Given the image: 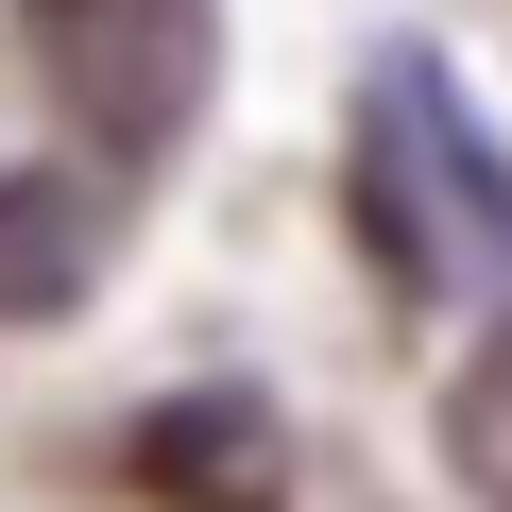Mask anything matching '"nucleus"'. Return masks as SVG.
I'll use <instances>...</instances> for the list:
<instances>
[{
  "instance_id": "f03ea898",
  "label": "nucleus",
  "mask_w": 512,
  "mask_h": 512,
  "mask_svg": "<svg viewBox=\"0 0 512 512\" xmlns=\"http://www.w3.org/2000/svg\"><path fill=\"white\" fill-rule=\"evenodd\" d=\"M18 52H35L52 120H69L103 171H137V154H171V137L205 120V86H222V0H18Z\"/></svg>"
},
{
  "instance_id": "39448f33",
  "label": "nucleus",
  "mask_w": 512,
  "mask_h": 512,
  "mask_svg": "<svg viewBox=\"0 0 512 512\" xmlns=\"http://www.w3.org/2000/svg\"><path fill=\"white\" fill-rule=\"evenodd\" d=\"M444 461H461L478 512H512V325L461 342V376H444Z\"/></svg>"
},
{
  "instance_id": "f257e3e1",
  "label": "nucleus",
  "mask_w": 512,
  "mask_h": 512,
  "mask_svg": "<svg viewBox=\"0 0 512 512\" xmlns=\"http://www.w3.org/2000/svg\"><path fill=\"white\" fill-rule=\"evenodd\" d=\"M359 222H376L410 308H444L461 274L512 291V171H495V137L461 120L444 69H376V103H359Z\"/></svg>"
},
{
  "instance_id": "7ed1b4c3",
  "label": "nucleus",
  "mask_w": 512,
  "mask_h": 512,
  "mask_svg": "<svg viewBox=\"0 0 512 512\" xmlns=\"http://www.w3.org/2000/svg\"><path fill=\"white\" fill-rule=\"evenodd\" d=\"M120 478L154 512H291V427L256 393H171V410L120 427Z\"/></svg>"
},
{
  "instance_id": "20e7f679",
  "label": "nucleus",
  "mask_w": 512,
  "mask_h": 512,
  "mask_svg": "<svg viewBox=\"0 0 512 512\" xmlns=\"http://www.w3.org/2000/svg\"><path fill=\"white\" fill-rule=\"evenodd\" d=\"M103 274V188L69 171H0V325H69Z\"/></svg>"
}]
</instances>
